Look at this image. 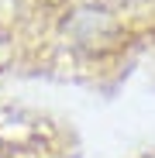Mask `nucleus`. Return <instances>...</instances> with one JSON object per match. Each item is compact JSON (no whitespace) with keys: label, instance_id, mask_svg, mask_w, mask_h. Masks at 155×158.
Listing matches in <instances>:
<instances>
[{"label":"nucleus","instance_id":"obj_1","mask_svg":"<svg viewBox=\"0 0 155 158\" xmlns=\"http://www.w3.org/2000/svg\"><path fill=\"white\" fill-rule=\"evenodd\" d=\"M117 17L103 4H69L55 14V38L76 52H97L117 38Z\"/></svg>","mask_w":155,"mask_h":158},{"label":"nucleus","instance_id":"obj_2","mask_svg":"<svg viewBox=\"0 0 155 158\" xmlns=\"http://www.w3.org/2000/svg\"><path fill=\"white\" fill-rule=\"evenodd\" d=\"M14 48H17L14 31H11V24L4 21V14H0V76L11 69V62H14Z\"/></svg>","mask_w":155,"mask_h":158}]
</instances>
